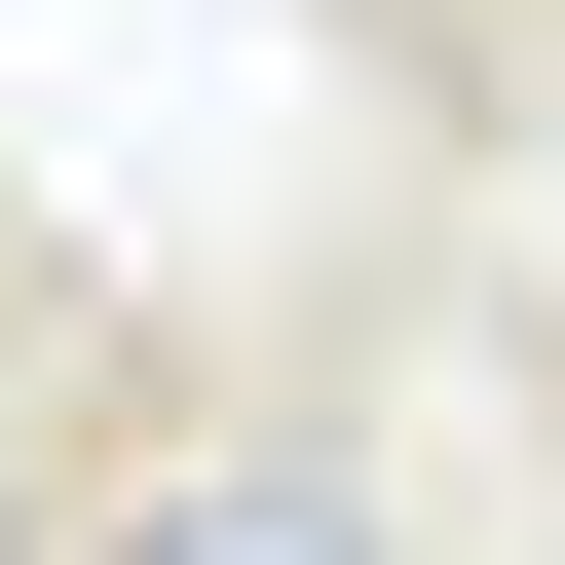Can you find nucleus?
<instances>
[{
  "label": "nucleus",
  "instance_id": "nucleus-1",
  "mask_svg": "<svg viewBox=\"0 0 565 565\" xmlns=\"http://www.w3.org/2000/svg\"><path fill=\"white\" fill-rule=\"evenodd\" d=\"M76 565H377V452H114Z\"/></svg>",
  "mask_w": 565,
  "mask_h": 565
}]
</instances>
